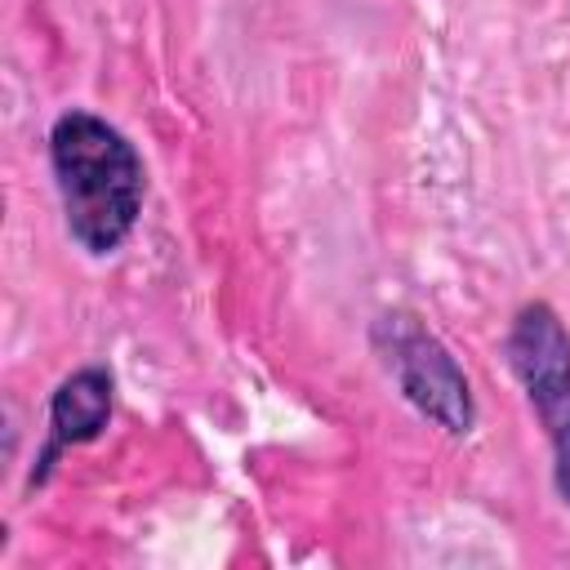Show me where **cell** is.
Returning <instances> with one entry per match:
<instances>
[{
    "label": "cell",
    "mask_w": 570,
    "mask_h": 570,
    "mask_svg": "<svg viewBox=\"0 0 570 570\" xmlns=\"http://www.w3.org/2000/svg\"><path fill=\"white\" fill-rule=\"evenodd\" d=\"M370 347H374L379 365L387 370V379L396 383L401 401L419 419H428L445 436H468L476 428L472 383H468L459 356L441 343L436 330H428V321L419 312H405V307L379 312L370 325Z\"/></svg>",
    "instance_id": "cell-2"
},
{
    "label": "cell",
    "mask_w": 570,
    "mask_h": 570,
    "mask_svg": "<svg viewBox=\"0 0 570 570\" xmlns=\"http://www.w3.org/2000/svg\"><path fill=\"white\" fill-rule=\"evenodd\" d=\"M49 169L67 236L89 258L116 254L147 200V165L138 147L98 111L67 107L49 125Z\"/></svg>",
    "instance_id": "cell-1"
},
{
    "label": "cell",
    "mask_w": 570,
    "mask_h": 570,
    "mask_svg": "<svg viewBox=\"0 0 570 570\" xmlns=\"http://www.w3.org/2000/svg\"><path fill=\"white\" fill-rule=\"evenodd\" d=\"M503 356L548 436L552 490L570 508V330L561 312L543 298L521 303L503 334Z\"/></svg>",
    "instance_id": "cell-3"
},
{
    "label": "cell",
    "mask_w": 570,
    "mask_h": 570,
    "mask_svg": "<svg viewBox=\"0 0 570 570\" xmlns=\"http://www.w3.org/2000/svg\"><path fill=\"white\" fill-rule=\"evenodd\" d=\"M111 410H116V374L107 365H80L71 370L67 379H58V387L49 392V419H45V445L31 463V476H27V490H40L58 459L76 445H89L107 432L111 423Z\"/></svg>",
    "instance_id": "cell-4"
}]
</instances>
